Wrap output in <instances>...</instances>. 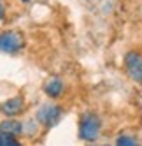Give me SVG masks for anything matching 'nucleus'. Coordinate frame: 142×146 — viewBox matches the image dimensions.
<instances>
[{
	"label": "nucleus",
	"mask_w": 142,
	"mask_h": 146,
	"mask_svg": "<svg viewBox=\"0 0 142 146\" xmlns=\"http://www.w3.org/2000/svg\"><path fill=\"white\" fill-rule=\"evenodd\" d=\"M25 48V37L18 30H5L0 32V51L2 53L14 55L18 51H21Z\"/></svg>",
	"instance_id": "7ed1b4c3"
},
{
	"label": "nucleus",
	"mask_w": 142,
	"mask_h": 146,
	"mask_svg": "<svg viewBox=\"0 0 142 146\" xmlns=\"http://www.w3.org/2000/svg\"><path fill=\"white\" fill-rule=\"evenodd\" d=\"M63 118V109L60 106H55V104H44L37 109L35 120L37 123L44 125L46 129H53L55 125H58Z\"/></svg>",
	"instance_id": "f03ea898"
},
{
	"label": "nucleus",
	"mask_w": 142,
	"mask_h": 146,
	"mask_svg": "<svg viewBox=\"0 0 142 146\" xmlns=\"http://www.w3.org/2000/svg\"><path fill=\"white\" fill-rule=\"evenodd\" d=\"M125 67H126L128 76L135 83H140L142 85V53H139V51H130V53H126Z\"/></svg>",
	"instance_id": "20e7f679"
},
{
	"label": "nucleus",
	"mask_w": 142,
	"mask_h": 146,
	"mask_svg": "<svg viewBox=\"0 0 142 146\" xmlns=\"http://www.w3.org/2000/svg\"><path fill=\"white\" fill-rule=\"evenodd\" d=\"M4 13H5V11H4V4H2V2H0V19H2V18H4Z\"/></svg>",
	"instance_id": "9b49d317"
},
{
	"label": "nucleus",
	"mask_w": 142,
	"mask_h": 146,
	"mask_svg": "<svg viewBox=\"0 0 142 146\" xmlns=\"http://www.w3.org/2000/svg\"><path fill=\"white\" fill-rule=\"evenodd\" d=\"M104 146H109V144H104Z\"/></svg>",
	"instance_id": "4468645a"
},
{
	"label": "nucleus",
	"mask_w": 142,
	"mask_h": 146,
	"mask_svg": "<svg viewBox=\"0 0 142 146\" xmlns=\"http://www.w3.org/2000/svg\"><path fill=\"white\" fill-rule=\"evenodd\" d=\"M0 146H5V137L2 134H0Z\"/></svg>",
	"instance_id": "f8f14e48"
},
{
	"label": "nucleus",
	"mask_w": 142,
	"mask_h": 146,
	"mask_svg": "<svg viewBox=\"0 0 142 146\" xmlns=\"http://www.w3.org/2000/svg\"><path fill=\"white\" fill-rule=\"evenodd\" d=\"M0 134L4 137H19L23 135V123L14 118H7L0 123Z\"/></svg>",
	"instance_id": "423d86ee"
},
{
	"label": "nucleus",
	"mask_w": 142,
	"mask_h": 146,
	"mask_svg": "<svg viewBox=\"0 0 142 146\" xmlns=\"http://www.w3.org/2000/svg\"><path fill=\"white\" fill-rule=\"evenodd\" d=\"M102 121L95 113H86L79 120V137L86 143H95L100 137Z\"/></svg>",
	"instance_id": "f257e3e1"
},
{
	"label": "nucleus",
	"mask_w": 142,
	"mask_h": 146,
	"mask_svg": "<svg viewBox=\"0 0 142 146\" xmlns=\"http://www.w3.org/2000/svg\"><path fill=\"white\" fill-rule=\"evenodd\" d=\"M23 109H25V99L21 95L11 97V99H7V100H4L0 104V113H2L4 116H7V118H14L18 114H21Z\"/></svg>",
	"instance_id": "39448f33"
},
{
	"label": "nucleus",
	"mask_w": 142,
	"mask_h": 146,
	"mask_svg": "<svg viewBox=\"0 0 142 146\" xmlns=\"http://www.w3.org/2000/svg\"><path fill=\"white\" fill-rule=\"evenodd\" d=\"M63 90H65L63 81L60 79V78H56V76L51 78V79H47L46 85H44V93H46L49 99H58L63 93Z\"/></svg>",
	"instance_id": "0eeeda50"
},
{
	"label": "nucleus",
	"mask_w": 142,
	"mask_h": 146,
	"mask_svg": "<svg viewBox=\"0 0 142 146\" xmlns=\"http://www.w3.org/2000/svg\"><path fill=\"white\" fill-rule=\"evenodd\" d=\"M39 130V125H37V120L32 118V120H28L26 123H23V134L25 135H30V137H34V135L37 134Z\"/></svg>",
	"instance_id": "6e6552de"
},
{
	"label": "nucleus",
	"mask_w": 142,
	"mask_h": 146,
	"mask_svg": "<svg viewBox=\"0 0 142 146\" xmlns=\"http://www.w3.org/2000/svg\"><path fill=\"white\" fill-rule=\"evenodd\" d=\"M116 146H137V141L131 137V135H119L116 139Z\"/></svg>",
	"instance_id": "1a4fd4ad"
},
{
	"label": "nucleus",
	"mask_w": 142,
	"mask_h": 146,
	"mask_svg": "<svg viewBox=\"0 0 142 146\" xmlns=\"http://www.w3.org/2000/svg\"><path fill=\"white\" fill-rule=\"evenodd\" d=\"M5 146H23L16 137H5Z\"/></svg>",
	"instance_id": "9d476101"
},
{
	"label": "nucleus",
	"mask_w": 142,
	"mask_h": 146,
	"mask_svg": "<svg viewBox=\"0 0 142 146\" xmlns=\"http://www.w3.org/2000/svg\"><path fill=\"white\" fill-rule=\"evenodd\" d=\"M21 2H28V0H21Z\"/></svg>",
	"instance_id": "ddd939ff"
}]
</instances>
